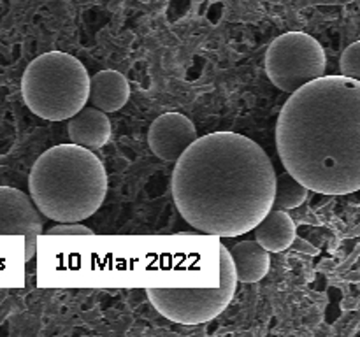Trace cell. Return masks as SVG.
<instances>
[{"instance_id": "6da1fadb", "label": "cell", "mask_w": 360, "mask_h": 337, "mask_svg": "<svg viewBox=\"0 0 360 337\" xmlns=\"http://www.w3.org/2000/svg\"><path fill=\"white\" fill-rule=\"evenodd\" d=\"M276 172L250 137L213 132L197 137L172 171V199L199 232L238 237L253 230L273 207Z\"/></svg>"}, {"instance_id": "30bf717a", "label": "cell", "mask_w": 360, "mask_h": 337, "mask_svg": "<svg viewBox=\"0 0 360 337\" xmlns=\"http://www.w3.org/2000/svg\"><path fill=\"white\" fill-rule=\"evenodd\" d=\"M130 97L129 79L118 70H101L90 79L88 102L102 112H115Z\"/></svg>"}, {"instance_id": "9a60e30c", "label": "cell", "mask_w": 360, "mask_h": 337, "mask_svg": "<svg viewBox=\"0 0 360 337\" xmlns=\"http://www.w3.org/2000/svg\"><path fill=\"white\" fill-rule=\"evenodd\" d=\"M46 234L48 235H88V237H91V235H95V232L90 230L88 227H84V225H79V221H74V223L55 225V227L49 228Z\"/></svg>"}, {"instance_id": "ba28073f", "label": "cell", "mask_w": 360, "mask_h": 337, "mask_svg": "<svg viewBox=\"0 0 360 337\" xmlns=\"http://www.w3.org/2000/svg\"><path fill=\"white\" fill-rule=\"evenodd\" d=\"M197 137L199 136L192 119L179 112H165L151 123L148 144L158 158L176 161Z\"/></svg>"}, {"instance_id": "7a4b0ae2", "label": "cell", "mask_w": 360, "mask_h": 337, "mask_svg": "<svg viewBox=\"0 0 360 337\" xmlns=\"http://www.w3.org/2000/svg\"><path fill=\"white\" fill-rule=\"evenodd\" d=\"M280 160L309 192L360 188V83L322 76L290 93L276 123Z\"/></svg>"}, {"instance_id": "277c9868", "label": "cell", "mask_w": 360, "mask_h": 337, "mask_svg": "<svg viewBox=\"0 0 360 337\" xmlns=\"http://www.w3.org/2000/svg\"><path fill=\"white\" fill-rule=\"evenodd\" d=\"M88 86V70L76 56L49 51L28 63L21 79V95L39 118L63 121L86 105Z\"/></svg>"}, {"instance_id": "5bb4252c", "label": "cell", "mask_w": 360, "mask_h": 337, "mask_svg": "<svg viewBox=\"0 0 360 337\" xmlns=\"http://www.w3.org/2000/svg\"><path fill=\"white\" fill-rule=\"evenodd\" d=\"M341 76L352 77V79H359L360 76V42H354L345 49L343 56L340 60Z\"/></svg>"}, {"instance_id": "5b68a950", "label": "cell", "mask_w": 360, "mask_h": 337, "mask_svg": "<svg viewBox=\"0 0 360 337\" xmlns=\"http://www.w3.org/2000/svg\"><path fill=\"white\" fill-rule=\"evenodd\" d=\"M218 283L210 288H146L153 308L181 325H202L227 309L236 293L234 263L229 249L218 246Z\"/></svg>"}, {"instance_id": "7c38bea8", "label": "cell", "mask_w": 360, "mask_h": 337, "mask_svg": "<svg viewBox=\"0 0 360 337\" xmlns=\"http://www.w3.org/2000/svg\"><path fill=\"white\" fill-rule=\"evenodd\" d=\"M229 255L234 263L236 279L241 281V283H257L269 272V251L264 249L255 239L234 244Z\"/></svg>"}, {"instance_id": "4fadbf2b", "label": "cell", "mask_w": 360, "mask_h": 337, "mask_svg": "<svg viewBox=\"0 0 360 337\" xmlns=\"http://www.w3.org/2000/svg\"><path fill=\"white\" fill-rule=\"evenodd\" d=\"M308 193L309 190L302 183H299L290 172L285 171L280 176H276L273 207L283 211L295 209L301 204H304V200L308 199Z\"/></svg>"}, {"instance_id": "52a82bcc", "label": "cell", "mask_w": 360, "mask_h": 337, "mask_svg": "<svg viewBox=\"0 0 360 337\" xmlns=\"http://www.w3.org/2000/svg\"><path fill=\"white\" fill-rule=\"evenodd\" d=\"M44 221L30 197L18 188L0 186V235H21L25 239V260L30 262L37 251V244Z\"/></svg>"}, {"instance_id": "8fae6325", "label": "cell", "mask_w": 360, "mask_h": 337, "mask_svg": "<svg viewBox=\"0 0 360 337\" xmlns=\"http://www.w3.org/2000/svg\"><path fill=\"white\" fill-rule=\"evenodd\" d=\"M253 230H255V241L271 253L285 251L295 241L294 220L287 211L276 207H271Z\"/></svg>"}, {"instance_id": "9c48e42d", "label": "cell", "mask_w": 360, "mask_h": 337, "mask_svg": "<svg viewBox=\"0 0 360 337\" xmlns=\"http://www.w3.org/2000/svg\"><path fill=\"white\" fill-rule=\"evenodd\" d=\"M67 130L72 144L91 151L105 146L111 139V121L108 114L95 109L94 105H83L76 114L70 116Z\"/></svg>"}, {"instance_id": "8992f818", "label": "cell", "mask_w": 360, "mask_h": 337, "mask_svg": "<svg viewBox=\"0 0 360 337\" xmlns=\"http://www.w3.org/2000/svg\"><path fill=\"white\" fill-rule=\"evenodd\" d=\"M322 44L304 32H288L271 42L266 53V72L281 91L294 93L309 81L326 74Z\"/></svg>"}, {"instance_id": "3957f363", "label": "cell", "mask_w": 360, "mask_h": 337, "mask_svg": "<svg viewBox=\"0 0 360 337\" xmlns=\"http://www.w3.org/2000/svg\"><path fill=\"white\" fill-rule=\"evenodd\" d=\"M28 190L39 213L58 223H74L101 209L108 195V174L91 150L58 144L35 160Z\"/></svg>"}]
</instances>
